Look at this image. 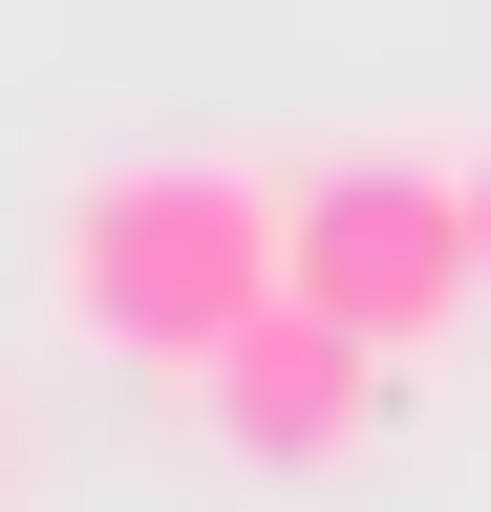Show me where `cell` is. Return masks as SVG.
I'll return each mask as SVG.
<instances>
[{
    "label": "cell",
    "instance_id": "obj_1",
    "mask_svg": "<svg viewBox=\"0 0 491 512\" xmlns=\"http://www.w3.org/2000/svg\"><path fill=\"white\" fill-rule=\"evenodd\" d=\"M43 299H65V342H107V363L214 384V363L299 299V171H235V150H129V171H86L65 235H43Z\"/></svg>",
    "mask_w": 491,
    "mask_h": 512
},
{
    "label": "cell",
    "instance_id": "obj_2",
    "mask_svg": "<svg viewBox=\"0 0 491 512\" xmlns=\"http://www.w3.org/2000/svg\"><path fill=\"white\" fill-rule=\"evenodd\" d=\"M299 299L342 342L427 363L449 320L491 299V235H470V150H321L299 171Z\"/></svg>",
    "mask_w": 491,
    "mask_h": 512
},
{
    "label": "cell",
    "instance_id": "obj_3",
    "mask_svg": "<svg viewBox=\"0 0 491 512\" xmlns=\"http://www.w3.org/2000/svg\"><path fill=\"white\" fill-rule=\"evenodd\" d=\"M385 384H406L385 342H342L321 299H278L257 342H235V363L193 384V406H214V448H235V470H278V491H299V470H342V448L385 427Z\"/></svg>",
    "mask_w": 491,
    "mask_h": 512
},
{
    "label": "cell",
    "instance_id": "obj_4",
    "mask_svg": "<svg viewBox=\"0 0 491 512\" xmlns=\"http://www.w3.org/2000/svg\"><path fill=\"white\" fill-rule=\"evenodd\" d=\"M470 235H491V150H470Z\"/></svg>",
    "mask_w": 491,
    "mask_h": 512
}]
</instances>
